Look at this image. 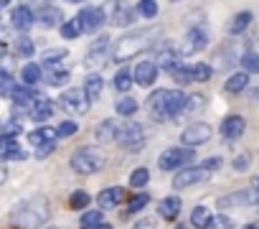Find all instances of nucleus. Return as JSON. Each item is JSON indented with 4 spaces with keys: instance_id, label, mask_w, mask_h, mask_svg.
<instances>
[{
    "instance_id": "c85d7f7f",
    "label": "nucleus",
    "mask_w": 259,
    "mask_h": 229,
    "mask_svg": "<svg viewBox=\"0 0 259 229\" xmlns=\"http://www.w3.org/2000/svg\"><path fill=\"white\" fill-rule=\"evenodd\" d=\"M211 219H213V214H211V209H206V206H196V209L191 211V224H193L196 229H208V226H211Z\"/></svg>"
},
{
    "instance_id": "a878e982",
    "label": "nucleus",
    "mask_w": 259,
    "mask_h": 229,
    "mask_svg": "<svg viewBox=\"0 0 259 229\" xmlns=\"http://www.w3.org/2000/svg\"><path fill=\"white\" fill-rule=\"evenodd\" d=\"M246 87H249V74H246V71L231 74V77L226 79V84H224V89H226L229 94H239V92H244Z\"/></svg>"
},
{
    "instance_id": "ea45409f",
    "label": "nucleus",
    "mask_w": 259,
    "mask_h": 229,
    "mask_svg": "<svg viewBox=\"0 0 259 229\" xmlns=\"http://www.w3.org/2000/svg\"><path fill=\"white\" fill-rule=\"evenodd\" d=\"M148 181H150V171L148 168H135L133 176H130V186L133 188H145Z\"/></svg>"
},
{
    "instance_id": "8fccbe9b",
    "label": "nucleus",
    "mask_w": 259,
    "mask_h": 229,
    "mask_svg": "<svg viewBox=\"0 0 259 229\" xmlns=\"http://www.w3.org/2000/svg\"><path fill=\"white\" fill-rule=\"evenodd\" d=\"M13 145H18V138H16V135H11V133H0V153L11 150Z\"/></svg>"
},
{
    "instance_id": "e2e57ef3",
    "label": "nucleus",
    "mask_w": 259,
    "mask_h": 229,
    "mask_svg": "<svg viewBox=\"0 0 259 229\" xmlns=\"http://www.w3.org/2000/svg\"><path fill=\"white\" fill-rule=\"evenodd\" d=\"M176 229H188V226H183V224H181V226H176Z\"/></svg>"
},
{
    "instance_id": "37998d69",
    "label": "nucleus",
    "mask_w": 259,
    "mask_h": 229,
    "mask_svg": "<svg viewBox=\"0 0 259 229\" xmlns=\"http://www.w3.org/2000/svg\"><path fill=\"white\" fill-rule=\"evenodd\" d=\"M16 87H18V84H16L13 74L0 69V94H13V92H16Z\"/></svg>"
},
{
    "instance_id": "3c124183",
    "label": "nucleus",
    "mask_w": 259,
    "mask_h": 229,
    "mask_svg": "<svg viewBox=\"0 0 259 229\" xmlns=\"http://www.w3.org/2000/svg\"><path fill=\"white\" fill-rule=\"evenodd\" d=\"M6 161H26V150L21 148V145H13L11 150H6V153H0Z\"/></svg>"
},
{
    "instance_id": "a211bd4d",
    "label": "nucleus",
    "mask_w": 259,
    "mask_h": 229,
    "mask_svg": "<svg viewBox=\"0 0 259 229\" xmlns=\"http://www.w3.org/2000/svg\"><path fill=\"white\" fill-rule=\"evenodd\" d=\"M11 23H13V28H16V31L26 33V31H31V28H33V23H36V13H33L28 6H21V8H16V11H13Z\"/></svg>"
},
{
    "instance_id": "5fc2aeb1",
    "label": "nucleus",
    "mask_w": 259,
    "mask_h": 229,
    "mask_svg": "<svg viewBox=\"0 0 259 229\" xmlns=\"http://www.w3.org/2000/svg\"><path fill=\"white\" fill-rule=\"evenodd\" d=\"M158 224H155V219H150V216H145V219H140L133 229H155Z\"/></svg>"
},
{
    "instance_id": "7c9ffc66",
    "label": "nucleus",
    "mask_w": 259,
    "mask_h": 229,
    "mask_svg": "<svg viewBox=\"0 0 259 229\" xmlns=\"http://www.w3.org/2000/svg\"><path fill=\"white\" fill-rule=\"evenodd\" d=\"M251 18H254V16H251L249 11H241V13H236V16L231 18V26H229V31H231L234 36H236V33H244V31L249 28Z\"/></svg>"
},
{
    "instance_id": "c9c22d12",
    "label": "nucleus",
    "mask_w": 259,
    "mask_h": 229,
    "mask_svg": "<svg viewBox=\"0 0 259 229\" xmlns=\"http://www.w3.org/2000/svg\"><path fill=\"white\" fill-rule=\"evenodd\" d=\"M148 204H150V194H135V196H133V201L127 204V211H124V216L143 211V209H145Z\"/></svg>"
},
{
    "instance_id": "79ce46f5",
    "label": "nucleus",
    "mask_w": 259,
    "mask_h": 229,
    "mask_svg": "<svg viewBox=\"0 0 259 229\" xmlns=\"http://www.w3.org/2000/svg\"><path fill=\"white\" fill-rule=\"evenodd\" d=\"M89 201H92V196H89L87 191H74V194L69 196V206L76 209V211H79V209H87Z\"/></svg>"
},
{
    "instance_id": "0e129e2a",
    "label": "nucleus",
    "mask_w": 259,
    "mask_h": 229,
    "mask_svg": "<svg viewBox=\"0 0 259 229\" xmlns=\"http://www.w3.org/2000/svg\"><path fill=\"white\" fill-rule=\"evenodd\" d=\"M173 3H178V0H173Z\"/></svg>"
},
{
    "instance_id": "f03ea898",
    "label": "nucleus",
    "mask_w": 259,
    "mask_h": 229,
    "mask_svg": "<svg viewBox=\"0 0 259 229\" xmlns=\"http://www.w3.org/2000/svg\"><path fill=\"white\" fill-rule=\"evenodd\" d=\"M49 216H51V209H49V199H46V196L26 199V201H21V204L11 211V219H13L21 229H38Z\"/></svg>"
},
{
    "instance_id": "72a5a7b5",
    "label": "nucleus",
    "mask_w": 259,
    "mask_h": 229,
    "mask_svg": "<svg viewBox=\"0 0 259 229\" xmlns=\"http://www.w3.org/2000/svg\"><path fill=\"white\" fill-rule=\"evenodd\" d=\"M13 49H16V56H23V59H28V56L36 54V46H33V41L28 36H18L16 44H13Z\"/></svg>"
},
{
    "instance_id": "20e7f679",
    "label": "nucleus",
    "mask_w": 259,
    "mask_h": 229,
    "mask_svg": "<svg viewBox=\"0 0 259 229\" xmlns=\"http://www.w3.org/2000/svg\"><path fill=\"white\" fill-rule=\"evenodd\" d=\"M69 166H71L76 173H81V176H92V173L102 171L104 156H102V150H97V148H76L74 156H71V161H69Z\"/></svg>"
},
{
    "instance_id": "6ab92c4d",
    "label": "nucleus",
    "mask_w": 259,
    "mask_h": 229,
    "mask_svg": "<svg viewBox=\"0 0 259 229\" xmlns=\"http://www.w3.org/2000/svg\"><path fill=\"white\" fill-rule=\"evenodd\" d=\"M249 204H254V201H251V191H249V188H244V191H234V194H229V196H221V199H219V209L249 206Z\"/></svg>"
},
{
    "instance_id": "bf43d9fd",
    "label": "nucleus",
    "mask_w": 259,
    "mask_h": 229,
    "mask_svg": "<svg viewBox=\"0 0 259 229\" xmlns=\"http://www.w3.org/2000/svg\"><path fill=\"white\" fill-rule=\"evenodd\" d=\"M11 6V0H0V8H8Z\"/></svg>"
},
{
    "instance_id": "4d7b16f0",
    "label": "nucleus",
    "mask_w": 259,
    "mask_h": 229,
    "mask_svg": "<svg viewBox=\"0 0 259 229\" xmlns=\"http://www.w3.org/2000/svg\"><path fill=\"white\" fill-rule=\"evenodd\" d=\"M6 178H8V173H6V168H0V183H3Z\"/></svg>"
},
{
    "instance_id": "2eb2a0df",
    "label": "nucleus",
    "mask_w": 259,
    "mask_h": 229,
    "mask_svg": "<svg viewBox=\"0 0 259 229\" xmlns=\"http://www.w3.org/2000/svg\"><path fill=\"white\" fill-rule=\"evenodd\" d=\"M246 130V120L241 118V114H229V118L221 123V135L224 140H239Z\"/></svg>"
},
{
    "instance_id": "a18cd8bd",
    "label": "nucleus",
    "mask_w": 259,
    "mask_h": 229,
    "mask_svg": "<svg viewBox=\"0 0 259 229\" xmlns=\"http://www.w3.org/2000/svg\"><path fill=\"white\" fill-rule=\"evenodd\" d=\"M61 36L64 39H69V41H74V39H79L81 36V31H79V23H76V18L74 21H66V23H61Z\"/></svg>"
},
{
    "instance_id": "0eeeda50",
    "label": "nucleus",
    "mask_w": 259,
    "mask_h": 229,
    "mask_svg": "<svg viewBox=\"0 0 259 229\" xmlns=\"http://www.w3.org/2000/svg\"><path fill=\"white\" fill-rule=\"evenodd\" d=\"M59 104H61L66 112H74V114H87L92 102H89V97H87V92H84V89H66V92H61Z\"/></svg>"
},
{
    "instance_id": "f8f14e48",
    "label": "nucleus",
    "mask_w": 259,
    "mask_h": 229,
    "mask_svg": "<svg viewBox=\"0 0 259 229\" xmlns=\"http://www.w3.org/2000/svg\"><path fill=\"white\" fill-rule=\"evenodd\" d=\"M181 59H183V54H181V49H176L173 44H165L160 51H158V69H163V71H168V74H173L178 66H181Z\"/></svg>"
},
{
    "instance_id": "6e6d98bb",
    "label": "nucleus",
    "mask_w": 259,
    "mask_h": 229,
    "mask_svg": "<svg viewBox=\"0 0 259 229\" xmlns=\"http://www.w3.org/2000/svg\"><path fill=\"white\" fill-rule=\"evenodd\" d=\"M201 166H203L206 171H211V168H219V166H221V158H208V161H203Z\"/></svg>"
},
{
    "instance_id": "9d476101",
    "label": "nucleus",
    "mask_w": 259,
    "mask_h": 229,
    "mask_svg": "<svg viewBox=\"0 0 259 229\" xmlns=\"http://www.w3.org/2000/svg\"><path fill=\"white\" fill-rule=\"evenodd\" d=\"M211 171H206L203 166H193V168H183L173 176V188H188V186H196V183H203L208 181Z\"/></svg>"
},
{
    "instance_id": "1a4fd4ad",
    "label": "nucleus",
    "mask_w": 259,
    "mask_h": 229,
    "mask_svg": "<svg viewBox=\"0 0 259 229\" xmlns=\"http://www.w3.org/2000/svg\"><path fill=\"white\" fill-rule=\"evenodd\" d=\"M208 140H211V125H206V123H191L181 133V143L186 148H196V145H203Z\"/></svg>"
},
{
    "instance_id": "6e6552de",
    "label": "nucleus",
    "mask_w": 259,
    "mask_h": 229,
    "mask_svg": "<svg viewBox=\"0 0 259 229\" xmlns=\"http://www.w3.org/2000/svg\"><path fill=\"white\" fill-rule=\"evenodd\" d=\"M208 46V33L203 26H193L183 33V44H181V54H198Z\"/></svg>"
},
{
    "instance_id": "864d4df0",
    "label": "nucleus",
    "mask_w": 259,
    "mask_h": 229,
    "mask_svg": "<svg viewBox=\"0 0 259 229\" xmlns=\"http://www.w3.org/2000/svg\"><path fill=\"white\" fill-rule=\"evenodd\" d=\"M249 161H251V158H249L246 153L236 156V158H234V171H246V168H249Z\"/></svg>"
},
{
    "instance_id": "f704fd0d",
    "label": "nucleus",
    "mask_w": 259,
    "mask_h": 229,
    "mask_svg": "<svg viewBox=\"0 0 259 229\" xmlns=\"http://www.w3.org/2000/svg\"><path fill=\"white\" fill-rule=\"evenodd\" d=\"M203 104H206L203 94H188V97H186V104H183V112H181V114H196V112H201V109H203Z\"/></svg>"
},
{
    "instance_id": "a19ab883",
    "label": "nucleus",
    "mask_w": 259,
    "mask_h": 229,
    "mask_svg": "<svg viewBox=\"0 0 259 229\" xmlns=\"http://www.w3.org/2000/svg\"><path fill=\"white\" fill-rule=\"evenodd\" d=\"M102 216H104L102 209H99V211H84V214H81V229H94V226H99V224H102Z\"/></svg>"
},
{
    "instance_id": "2f4dec72",
    "label": "nucleus",
    "mask_w": 259,
    "mask_h": 229,
    "mask_svg": "<svg viewBox=\"0 0 259 229\" xmlns=\"http://www.w3.org/2000/svg\"><path fill=\"white\" fill-rule=\"evenodd\" d=\"M239 64H241V69L246 71V74H259V54L256 51H244L241 54V59H239Z\"/></svg>"
},
{
    "instance_id": "39448f33",
    "label": "nucleus",
    "mask_w": 259,
    "mask_h": 229,
    "mask_svg": "<svg viewBox=\"0 0 259 229\" xmlns=\"http://www.w3.org/2000/svg\"><path fill=\"white\" fill-rule=\"evenodd\" d=\"M191 161H193V150L191 148H168L158 158V166H160V171H178V168L188 166Z\"/></svg>"
},
{
    "instance_id": "052dcab7",
    "label": "nucleus",
    "mask_w": 259,
    "mask_h": 229,
    "mask_svg": "<svg viewBox=\"0 0 259 229\" xmlns=\"http://www.w3.org/2000/svg\"><path fill=\"white\" fill-rule=\"evenodd\" d=\"M94 229H112L109 224H99V226H94Z\"/></svg>"
},
{
    "instance_id": "e433bc0d",
    "label": "nucleus",
    "mask_w": 259,
    "mask_h": 229,
    "mask_svg": "<svg viewBox=\"0 0 259 229\" xmlns=\"http://www.w3.org/2000/svg\"><path fill=\"white\" fill-rule=\"evenodd\" d=\"M66 56H69L66 49H49V51L41 54V64H44V66H54V64H59V61L66 59Z\"/></svg>"
},
{
    "instance_id": "49530a36",
    "label": "nucleus",
    "mask_w": 259,
    "mask_h": 229,
    "mask_svg": "<svg viewBox=\"0 0 259 229\" xmlns=\"http://www.w3.org/2000/svg\"><path fill=\"white\" fill-rule=\"evenodd\" d=\"M76 130H79V125H76V123L64 120V123L56 128V138H71V135H76Z\"/></svg>"
},
{
    "instance_id": "680f3d73",
    "label": "nucleus",
    "mask_w": 259,
    "mask_h": 229,
    "mask_svg": "<svg viewBox=\"0 0 259 229\" xmlns=\"http://www.w3.org/2000/svg\"><path fill=\"white\" fill-rule=\"evenodd\" d=\"M66 3H84V0H66Z\"/></svg>"
},
{
    "instance_id": "b1692460",
    "label": "nucleus",
    "mask_w": 259,
    "mask_h": 229,
    "mask_svg": "<svg viewBox=\"0 0 259 229\" xmlns=\"http://www.w3.org/2000/svg\"><path fill=\"white\" fill-rule=\"evenodd\" d=\"M56 140V128H49V125H41L38 130L28 133V143L31 145H44V143H54Z\"/></svg>"
},
{
    "instance_id": "f257e3e1",
    "label": "nucleus",
    "mask_w": 259,
    "mask_h": 229,
    "mask_svg": "<svg viewBox=\"0 0 259 229\" xmlns=\"http://www.w3.org/2000/svg\"><path fill=\"white\" fill-rule=\"evenodd\" d=\"M186 92L181 89H158L148 97V114L153 123H168L173 118H181L183 104H186Z\"/></svg>"
},
{
    "instance_id": "de8ad7c7",
    "label": "nucleus",
    "mask_w": 259,
    "mask_h": 229,
    "mask_svg": "<svg viewBox=\"0 0 259 229\" xmlns=\"http://www.w3.org/2000/svg\"><path fill=\"white\" fill-rule=\"evenodd\" d=\"M208 229H234V219L226 216V214H216L211 219V226Z\"/></svg>"
},
{
    "instance_id": "13d9d810",
    "label": "nucleus",
    "mask_w": 259,
    "mask_h": 229,
    "mask_svg": "<svg viewBox=\"0 0 259 229\" xmlns=\"http://www.w3.org/2000/svg\"><path fill=\"white\" fill-rule=\"evenodd\" d=\"M244 229H259V221H251V224H246Z\"/></svg>"
},
{
    "instance_id": "4468645a",
    "label": "nucleus",
    "mask_w": 259,
    "mask_h": 229,
    "mask_svg": "<svg viewBox=\"0 0 259 229\" xmlns=\"http://www.w3.org/2000/svg\"><path fill=\"white\" fill-rule=\"evenodd\" d=\"M158 64L155 61H140L135 69H133V79L140 84V87H153L155 79H158Z\"/></svg>"
},
{
    "instance_id": "aec40b11",
    "label": "nucleus",
    "mask_w": 259,
    "mask_h": 229,
    "mask_svg": "<svg viewBox=\"0 0 259 229\" xmlns=\"http://www.w3.org/2000/svg\"><path fill=\"white\" fill-rule=\"evenodd\" d=\"M51 114H54V104L49 102V99H38L33 107H31V112H28V118L33 120V123H38V125H44L49 118H51Z\"/></svg>"
},
{
    "instance_id": "f3484780",
    "label": "nucleus",
    "mask_w": 259,
    "mask_h": 229,
    "mask_svg": "<svg viewBox=\"0 0 259 229\" xmlns=\"http://www.w3.org/2000/svg\"><path fill=\"white\" fill-rule=\"evenodd\" d=\"M36 21L41 23V28H59V26H61V8H56V6L46 3V6H41V8H38Z\"/></svg>"
},
{
    "instance_id": "412c9836",
    "label": "nucleus",
    "mask_w": 259,
    "mask_h": 229,
    "mask_svg": "<svg viewBox=\"0 0 259 229\" xmlns=\"http://www.w3.org/2000/svg\"><path fill=\"white\" fill-rule=\"evenodd\" d=\"M69 77H71V71L69 69H61V66H46L44 69V77L41 79H46V84H51V87H61V84H66L69 82Z\"/></svg>"
},
{
    "instance_id": "58836bf2",
    "label": "nucleus",
    "mask_w": 259,
    "mask_h": 229,
    "mask_svg": "<svg viewBox=\"0 0 259 229\" xmlns=\"http://www.w3.org/2000/svg\"><path fill=\"white\" fill-rule=\"evenodd\" d=\"M213 74L211 64H193L191 66V82H208Z\"/></svg>"
},
{
    "instance_id": "c756f323",
    "label": "nucleus",
    "mask_w": 259,
    "mask_h": 229,
    "mask_svg": "<svg viewBox=\"0 0 259 229\" xmlns=\"http://www.w3.org/2000/svg\"><path fill=\"white\" fill-rule=\"evenodd\" d=\"M41 77H44V69H41L38 64H26V66L21 69V79H23L26 87H33L36 82H41Z\"/></svg>"
},
{
    "instance_id": "473e14b6",
    "label": "nucleus",
    "mask_w": 259,
    "mask_h": 229,
    "mask_svg": "<svg viewBox=\"0 0 259 229\" xmlns=\"http://www.w3.org/2000/svg\"><path fill=\"white\" fill-rule=\"evenodd\" d=\"M114 109H117V114H122V118H133V114L140 109V104L133 97H122V99H117Z\"/></svg>"
},
{
    "instance_id": "cd10ccee",
    "label": "nucleus",
    "mask_w": 259,
    "mask_h": 229,
    "mask_svg": "<svg viewBox=\"0 0 259 229\" xmlns=\"http://www.w3.org/2000/svg\"><path fill=\"white\" fill-rule=\"evenodd\" d=\"M117 130H119L117 120H102V123L97 125V140H99V143L117 140Z\"/></svg>"
},
{
    "instance_id": "4be33fe9",
    "label": "nucleus",
    "mask_w": 259,
    "mask_h": 229,
    "mask_svg": "<svg viewBox=\"0 0 259 229\" xmlns=\"http://www.w3.org/2000/svg\"><path fill=\"white\" fill-rule=\"evenodd\" d=\"M122 199H124V191L119 186H109L99 194V206L102 209H114V206L122 204Z\"/></svg>"
},
{
    "instance_id": "ddd939ff",
    "label": "nucleus",
    "mask_w": 259,
    "mask_h": 229,
    "mask_svg": "<svg viewBox=\"0 0 259 229\" xmlns=\"http://www.w3.org/2000/svg\"><path fill=\"white\" fill-rule=\"evenodd\" d=\"M76 23H79V31L81 33H94L97 28H102L104 18H102V11L99 8H81L79 16H76Z\"/></svg>"
},
{
    "instance_id": "603ef678",
    "label": "nucleus",
    "mask_w": 259,
    "mask_h": 229,
    "mask_svg": "<svg viewBox=\"0 0 259 229\" xmlns=\"http://www.w3.org/2000/svg\"><path fill=\"white\" fill-rule=\"evenodd\" d=\"M54 148H56L54 143H44V145H38V148H36V158H38V161H41V158H49V156L54 153Z\"/></svg>"
},
{
    "instance_id": "423d86ee",
    "label": "nucleus",
    "mask_w": 259,
    "mask_h": 229,
    "mask_svg": "<svg viewBox=\"0 0 259 229\" xmlns=\"http://www.w3.org/2000/svg\"><path fill=\"white\" fill-rule=\"evenodd\" d=\"M117 143L124 145V148H130V150L140 148V145L145 143V128H143L140 123H124V125H119V130H117Z\"/></svg>"
},
{
    "instance_id": "5701e85b",
    "label": "nucleus",
    "mask_w": 259,
    "mask_h": 229,
    "mask_svg": "<svg viewBox=\"0 0 259 229\" xmlns=\"http://www.w3.org/2000/svg\"><path fill=\"white\" fill-rule=\"evenodd\" d=\"M135 21V11L133 8H130L127 3H119V0H117V8H114V16H112V26H130V23H133Z\"/></svg>"
},
{
    "instance_id": "393cba45",
    "label": "nucleus",
    "mask_w": 259,
    "mask_h": 229,
    "mask_svg": "<svg viewBox=\"0 0 259 229\" xmlns=\"http://www.w3.org/2000/svg\"><path fill=\"white\" fill-rule=\"evenodd\" d=\"M158 209H160V216L163 219H176L181 214V209H183V201H181V196H168V199L160 201Z\"/></svg>"
},
{
    "instance_id": "09e8293b",
    "label": "nucleus",
    "mask_w": 259,
    "mask_h": 229,
    "mask_svg": "<svg viewBox=\"0 0 259 229\" xmlns=\"http://www.w3.org/2000/svg\"><path fill=\"white\" fill-rule=\"evenodd\" d=\"M173 79H176L178 84H183V87H186V84L191 82V66H183V64H181V66L173 71Z\"/></svg>"
},
{
    "instance_id": "7ed1b4c3",
    "label": "nucleus",
    "mask_w": 259,
    "mask_h": 229,
    "mask_svg": "<svg viewBox=\"0 0 259 229\" xmlns=\"http://www.w3.org/2000/svg\"><path fill=\"white\" fill-rule=\"evenodd\" d=\"M155 31H145V33H130V36H122L117 44H114V51H112V59L114 61H127L133 59L135 54L150 49L155 44Z\"/></svg>"
},
{
    "instance_id": "4c0bfd02",
    "label": "nucleus",
    "mask_w": 259,
    "mask_h": 229,
    "mask_svg": "<svg viewBox=\"0 0 259 229\" xmlns=\"http://www.w3.org/2000/svg\"><path fill=\"white\" fill-rule=\"evenodd\" d=\"M133 71L130 69H119L117 74H114V89H119V92H127L130 87H133Z\"/></svg>"
},
{
    "instance_id": "bb28decb",
    "label": "nucleus",
    "mask_w": 259,
    "mask_h": 229,
    "mask_svg": "<svg viewBox=\"0 0 259 229\" xmlns=\"http://www.w3.org/2000/svg\"><path fill=\"white\" fill-rule=\"evenodd\" d=\"M102 89H104V79L99 74H89L87 82H84V92H87L89 102H97L102 97Z\"/></svg>"
},
{
    "instance_id": "9b49d317",
    "label": "nucleus",
    "mask_w": 259,
    "mask_h": 229,
    "mask_svg": "<svg viewBox=\"0 0 259 229\" xmlns=\"http://www.w3.org/2000/svg\"><path fill=\"white\" fill-rule=\"evenodd\" d=\"M107 59H109V39H107V36H99V39L89 46V51H87V56H84V64H87L89 69H102V66L107 64Z\"/></svg>"
},
{
    "instance_id": "dca6fc26",
    "label": "nucleus",
    "mask_w": 259,
    "mask_h": 229,
    "mask_svg": "<svg viewBox=\"0 0 259 229\" xmlns=\"http://www.w3.org/2000/svg\"><path fill=\"white\" fill-rule=\"evenodd\" d=\"M11 97H13V109H16V112H21V109H28V112H31V107L41 99L31 87H16V92H13Z\"/></svg>"
},
{
    "instance_id": "c03bdc74",
    "label": "nucleus",
    "mask_w": 259,
    "mask_h": 229,
    "mask_svg": "<svg viewBox=\"0 0 259 229\" xmlns=\"http://www.w3.org/2000/svg\"><path fill=\"white\" fill-rule=\"evenodd\" d=\"M138 13L143 18H155L158 16V3H155V0H140V3H138Z\"/></svg>"
}]
</instances>
